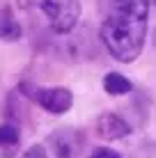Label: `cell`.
<instances>
[{"instance_id":"obj_10","label":"cell","mask_w":156,"mask_h":158,"mask_svg":"<svg viewBox=\"0 0 156 158\" xmlns=\"http://www.w3.org/2000/svg\"><path fill=\"white\" fill-rule=\"evenodd\" d=\"M154 2H156V0H154Z\"/></svg>"},{"instance_id":"obj_6","label":"cell","mask_w":156,"mask_h":158,"mask_svg":"<svg viewBox=\"0 0 156 158\" xmlns=\"http://www.w3.org/2000/svg\"><path fill=\"white\" fill-rule=\"evenodd\" d=\"M103 89L112 96H122V94H129L133 89L131 80H126L122 73H108L103 78Z\"/></svg>"},{"instance_id":"obj_2","label":"cell","mask_w":156,"mask_h":158,"mask_svg":"<svg viewBox=\"0 0 156 158\" xmlns=\"http://www.w3.org/2000/svg\"><path fill=\"white\" fill-rule=\"evenodd\" d=\"M21 9H37L46 16L48 28L57 35H67L76 28L80 16L78 0H19Z\"/></svg>"},{"instance_id":"obj_7","label":"cell","mask_w":156,"mask_h":158,"mask_svg":"<svg viewBox=\"0 0 156 158\" xmlns=\"http://www.w3.org/2000/svg\"><path fill=\"white\" fill-rule=\"evenodd\" d=\"M0 37L7 39V41H16L21 37V28H19V23L14 21V16L9 12H5L0 16Z\"/></svg>"},{"instance_id":"obj_9","label":"cell","mask_w":156,"mask_h":158,"mask_svg":"<svg viewBox=\"0 0 156 158\" xmlns=\"http://www.w3.org/2000/svg\"><path fill=\"white\" fill-rule=\"evenodd\" d=\"M90 158H120V154L115 149H110V147H96Z\"/></svg>"},{"instance_id":"obj_3","label":"cell","mask_w":156,"mask_h":158,"mask_svg":"<svg viewBox=\"0 0 156 158\" xmlns=\"http://www.w3.org/2000/svg\"><path fill=\"white\" fill-rule=\"evenodd\" d=\"M76 151V135L71 131H57L46 142L32 144L23 158H74Z\"/></svg>"},{"instance_id":"obj_1","label":"cell","mask_w":156,"mask_h":158,"mask_svg":"<svg viewBox=\"0 0 156 158\" xmlns=\"http://www.w3.org/2000/svg\"><path fill=\"white\" fill-rule=\"evenodd\" d=\"M149 21V0H103L101 39L120 62H133L142 53Z\"/></svg>"},{"instance_id":"obj_4","label":"cell","mask_w":156,"mask_h":158,"mask_svg":"<svg viewBox=\"0 0 156 158\" xmlns=\"http://www.w3.org/2000/svg\"><path fill=\"white\" fill-rule=\"evenodd\" d=\"M32 99L39 103L46 112L51 115H62L71 108L74 96L67 87H44V89H35L32 92Z\"/></svg>"},{"instance_id":"obj_5","label":"cell","mask_w":156,"mask_h":158,"mask_svg":"<svg viewBox=\"0 0 156 158\" xmlns=\"http://www.w3.org/2000/svg\"><path fill=\"white\" fill-rule=\"evenodd\" d=\"M96 133L103 140H120V138H124V135L131 133V126H129L122 117L112 115V112H106V115H101L99 122H96Z\"/></svg>"},{"instance_id":"obj_8","label":"cell","mask_w":156,"mask_h":158,"mask_svg":"<svg viewBox=\"0 0 156 158\" xmlns=\"http://www.w3.org/2000/svg\"><path fill=\"white\" fill-rule=\"evenodd\" d=\"M19 142V128L7 124V126H0V147L2 144H16Z\"/></svg>"}]
</instances>
